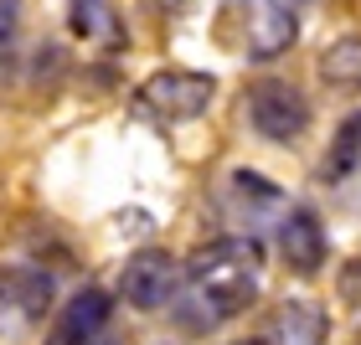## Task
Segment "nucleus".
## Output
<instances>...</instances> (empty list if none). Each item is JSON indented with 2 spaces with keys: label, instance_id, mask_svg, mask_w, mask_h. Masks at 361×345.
Instances as JSON below:
<instances>
[{
  "label": "nucleus",
  "instance_id": "1",
  "mask_svg": "<svg viewBox=\"0 0 361 345\" xmlns=\"http://www.w3.org/2000/svg\"><path fill=\"white\" fill-rule=\"evenodd\" d=\"M258 242L253 237H217L207 248H196L186 263V284L176 294V315L186 330H217L222 320L243 315L258 299Z\"/></svg>",
  "mask_w": 361,
  "mask_h": 345
},
{
  "label": "nucleus",
  "instance_id": "2",
  "mask_svg": "<svg viewBox=\"0 0 361 345\" xmlns=\"http://www.w3.org/2000/svg\"><path fill=\"white\" fill-rule=\"evenodd\" d=\"M248 124L274 144H294L310 129V98L284 77H258L248 88Z\"/></svg>",
  "mask_w": 361,
  "mask_h": 345
},
{
  "label": "nucleus",
  "instance_id": "3",
  "mask_svg": "<svg viewBox=\"0 0 361 345\" xmlns=\"http://www.w3.org/2000/svg\"><path fill=\"white\" fill-rule=\"evenodd\" d=\"M212 93H217V77L212 73H186V68H166L155 77L140 83V108L155 113V119H196V113L212 108Z\"/></svg>",
  "mask_w": 361,
  "mask_h": 345
},
{
  "label": "nucleus",
  "instance_id": "4",
  "mask_svg": "<svg viewBox=\"0 0 361 345\" xmlns=\"http://www.w3.org/2000/svg\"><path fill=\"white\" fill-rule=\"evenodd\" d=\"M180 263L166 253V248H140L135 258L124 263V273H119V294H124V304H135V309H166L176 304V294H180Z\"/></svg>",
  "mask_w": 361,
  "mask_h": 345
},
{
  "label": "nucleus",
  "instance_id": "5",
  "mask_svg": "<svg viewBox=\"0 0 361 345\" xmlns=\"http://www.w3.org/2000/svg\"><path fill=\"white\" fill-rule=\"evenodd\" d=\"M300 21H294L289 0H243V42L253 57H279L284 46H294Z\"/></svg>",
  "mask_w": 361,
  "mask_h": 345
},
{
  "label": "nucleus",
  "instance_id": "6",
  "mask_svg": "<svg viewBox=\"0 0 361 345\" xmlns=\"http://www.w3.org/2000/svg\"><path fill=\"white\" fill-rule=\"evenodd\" d=\"M279 253H284V263L294 273H320L325 263V227L315 211L294 206L284 222H279Z\"/></svg>",
  "mask_w": 361,
  "mask_h": 345
},
{
  "label": "nucleus",
  "instance_id": "7",
  "mask_svg": "<svg viewBox=\"0 0 361 345\" xmlns=\"http://www.w3.org/2000/svg\"><path fill=\"white\" fill-rule=\"evenodd\" d=\"M109 294L104 289H78L68 309H62V320H57V330H52V345H93L98 330L109 325Z\"/></svg>",
  "mask_w": 361,
  "mask_h": 345
},
{
  "label": "nucleus",
  "instance_id": "8",
  "mask_svg": "<svg viewBox=\"0 0 361 345\" xmlns=\"http://www.w3.org/2000/svg\"><path fill=\"white\" fill-rule=\"evenodd\" d=\"M274 345H325V309L310 299H284L274 309Z\"/></svg>",
  "mask_w": 361,
  "mask_h": 345
},
{
  "label": "nucleus",
  "instance_id": "9",
  "mask_svg": "<svg viewBox=\"0 0 361 345\" xmlns=\"http://www.w3.org/2000/svg\"><path fill=\"white\" fill-rule=\"evenodd\" d=\"M0 299L16 304L21 315H42L52 304V278L31 263H11V268H0Z\"/></svg>",
  "mask_w": 361,
  "mask_h": 345
},
{
  "label": "nucleus",
  "instance_id": "10",
  "mask_svg": "<svg viewBox=\"0 0 361 345\" xmlns=\"http://www.w3.org/2000/svg\"><path fill=\"white\" fill-rule=\"evenodd\" d=\"M320 73H325V83H341V88L361 83V37H346V42L325 46V57H320Z\"/></svg>",
  "mask_w": 361,
  "mask_h": 345
},
{
  "label": "nucleus",
  "instance_id": "11",
  "mask_svg": "<svg viewBox=\"0 0 361 345\" xmlns=\"http://www.w3.org/2000/svg\"><path fill=\"white\" fill-rule=\"evenodd\" d=\"M356 155H361V113L356 119H346V129H341V139H336V155H331V175H346L356 165Z\"/></svg>",
  "mask_w": 361,
  "mask_h": 345
},
{
  "label": "nucleus",
  "instance_id": "12",
  "mask_svg": "<svg viewBox=\"0 0 361 345\" xmlns=\"http://www.w3.org/2000/svg\"><path fill=\"white\" fill-rule=\"evenodd\" d=\"M68 11H73V31H78V37L109 31V6H104V0H68Z\"/></svg>",
  "mask_w": 361,
  "mask_h": 345
},
{
  "label": "nucleus",
  "instance_id": "13",
  "mask_svg": "<svg viewBox=\"0 0 361 345\" xmlns=\"http://www.w3.org/2000/svg\"><path fill=\"white\" fill-rule=\"evenodd\" d=\"M16 21H21V0H0V46L16 37Z\"/></svg>",
  "mask_w": 361,
  "mask_h": 345
},
{
  "label": "nucleus",
  "instance_id": "14",
  "mask_svg": "<svg viewBox=\"0 0 361 345\" xmlns=\"http://www.w3.org/2000/svg\"><path fill=\"white\" fill-rule=\"evenodd\" d=\"M150 11H171V6H180V0H145Z\"/></svg>",
  "mask_w": 361,
  "mask_h": 345
},
{
  "label": "nucleus",
  "instance_id": "15",
  "mask_svg": "<svg viewBox=\"0 0 361 345\" xmlns=\"http://www.w3.org/2000/svg\"><path fill=\"white\" fill-rule=\"evenodd\" d=\"M233 345H264V340H233Z\"/></svg>",
  "mask_w": 361,
  "mask_h": 345
}]
</instances>
